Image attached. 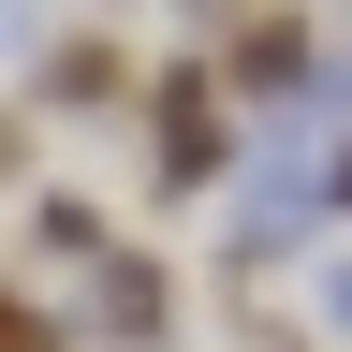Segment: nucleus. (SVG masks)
<instances>
[{"mask_svg":"<svg viewBox=\"0 0 352 352\" xmlns=\"http://www.w3.org/2000/svg\"><path fill=\"white\" fill-rule=\"evenodd\" d=\"M88 308H103V338H132V352H147V338L176 323V279H162L147 250H103V294H88Z\"/></svg>","mask_w":352,"mask_h":352,"instance_id":"f257e3e1","label":"nucleus"},{"mask_svg":"<svg viewBox=\"0 0 352 352\" xmlns=\"http://www.w3.org/2000/svg\"><path fill=\"white\" fill-rule=\"evenodd\" d=\"M30 235L59 250V264H88V250H103V206H74V191H44V206H30Z\"/></svg>","mask_w":352,"mask_h":352,"instance_id":"f03ea898","label":"nucleus"},{"mask_svg":"<svg viewBox=\"0 0 352 352\" xmlns=\"http://www.w3.org/2000/svg\"><path fill=\"white\" fill-rule=\"evenodd\" d=\"M44 88H74V118H103V88H118V59H103V44H59V59H44Z\"/></svg>","mask_w":352,"mask_h":352,"instance_id":"7ed1b4c3","label":"nucleus"},{"mask_svg":"<svg viewBox=\"0 0 352 352\" xmlns=\"http://www.w3.org/2000/svg\"><path fill=\"white\" fill-rule=\"evenodd\" d=\"M15 352H74V338H59V323H44V308H15Z\"/></svg>","mask_w":352,"mask_h":352,"instance_id":"20e7f679","label":"nucleus"}]
</instances>
